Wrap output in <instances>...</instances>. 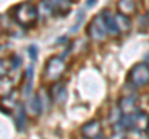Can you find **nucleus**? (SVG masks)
Returning a JSON list of instances; mask_svg holds the SVG:
<instances>
[{
  "label": "nucleus",
  "mask_w": 149,
  "mask_h": 139,
  "mask_svg": "<svg viewBox=\"0 0 149 139\" xmlns=\"http://www.w3.org/2000/svg\"><path fill=\"white\" fill-rule=\"evenodd\" d=\"M117 126H119L122 131H134L137 133L147 132L149 128V115L138 111L133 115H123Z\"/></svg>",
  "instance_id": "1"
},
{
  "label": "nucleus",
  "mask_w": 149,
  "mask_h": 139,
  "mask_svg": "<svg viewBox=\"0 0 149 139\" xmlns=\"http://www.w3.org/2000/svg\"><path fill=\"white\" fill-rule=\"evenodd\" d=\"M14 17L20 26L29 29L34 26L37 21V9L31 3H21L15 8Z\"/></svg>",
  "instance_id": "2"
},
{
  "label": "nucleus",
  "mask_w": 149,
  "mask_h": 139,
  "mask_svg": "<svg viewBox=\"0 0 149 139\" xmlns=\"http://www.w3.org/2000/svg\"><path fill=\"white\" fill-rule=\"evenodd\" d=\"M87 31L90 38L95 41H103L106 39V36L109 32H108V26H107L104 11H102L101 14L93 17L87 27Z\"/></svg>",
  "instance_id": "3"
},
{
  "label": "nucleus",
  "mask_w": 149,
  "mask_h": 139,
  "mask_svg": "<svg viewBox=\"0 0 149 139\" xmlns=\"http://www.w3.org/2000/svg\"><path fill=\"white\" fill-rule=\"evenodd\" d=\"M66 65L61 57H51L45 65V72L44 76L47 81H57L63 75Z\"/></svg>",
  "instance_id": "4"
},
{
  "label": "nucleus",
  "mask_w": 149,
  "mask_h": 139,
  "mask_svg": "<svg viewBox=\"0 0 149 139\" xmlns=\"http://www.w3.org/2000/svg\"><path fill=\"white\" fill-rule=\"evenodd\" d=\"M129 81L137 87L147 86L149 83V66L147 63H137L129 72Z\"/></svg>",
  "instance_id": "5"
},
{
  "label": "nucleus",
  "mask_w": 149,
  "mask_h": 139,
  "mask_svg": "<svg viewBox=\"0 0 149 139\" xmlns=\"http://www.w3.org/2000/svg\"><path fill=\"white\" fill-rule=\"evenodd\" d=\"M102 132V126L98 120L92 119L90 122H87L85 126L81 128V133L85 137V139H97L100 138Z\"/></svg>",
  "instance_id": "6"
},
{
  "label": "nucleus",
  "mask_w": 149,
  "mask_h": 139,
  "mask_svg": "<svg viewBox=\"0 0 149 139\" xmlns=\"http://www.w3.org/2000/svg\"><path fill=\"white\" fill-rule=\"evenodd\" d=\"M119 111L123 115H133L138 112V104L134 97L125 96L119 101Z\"/></svg>",
  "instance_id": "7"
},
{
  "label": "nucleus",
  "mask_w": 149,
  "mask_h": 139,
  "mask_svg": "<svg viewBox=\"0 0 149 139\" xmlns=\"http://www.w3.org/2000/svg\"><path fill=\"white\" fill-rule=\"evenodd\" d=\"M42 5L47 8L50 11H52L55 15H63V14L68 13L72 3H70V1H50V3H44Z\"/></svg>",
  "instance_id": "8"
},
{
  "label": "nucleus",
  "mask_w": 149,
  "mask_h": 139,
  "mask_svg": "<svg viewBox=\"0 0 149 139\" xmlns=\"http://www.w3.org/2000/svg\"><path fill=\"white\" fill-rule=\"evenodd\" d=\"M113 19H114V22H116V26H117V30L118 32L120 34V32H127L129 31L130 29V20L128 16L123 15V14H116V15H113Z\"/></svg>",
  "instance_id": "9"
},
{
  "label": "nucleus",
  "mask_w": 149,
  "mask_h": 139,
  "mask_svg": "<svg viewBox=\"0 0 149 139\" xmlns=\"http://www.w3.org/2000/svg\"><path fill=\"white\" fill-rule=\"evenodd\" d=\"M118 9L120 14H123V15L128 16L130 14L136 13V4L133 1H119L118 3Z\"/></svg>",
  "instance_id": "10"
},
{
  "label": "nucleus",
  "mask_w": 149,
  "mask_h": 139,
  "mask_svg": "<svg viewBox=\"0 0 149 139\" xmlns=\"http://www.w3.org/2000/svg\"><path fill=\"white\" fill-rule=\"evenodd\" d=\"M32 88V66H30L25 72V83H24V93L29 95Z\"/></svg>",
  "instance_id": "11"
},
{
  "label": "nucleus",
  "mask_w": 149,
  "mask_h": 139,
  "mask_svg": "<svg viewBox=\"0 0 149 139\" xmlns=\"http://www.w3.org/2000/svg\"><path fill=\"white\" fill-rule=\"evenodd\" d=\"M106 15V21H107V26H108V32L112 35H118L119 32L117 30V26H116V22L113 19V15H111L108 11H104Z\"/></svg>",
  "instance_id": "12"
},
{
  "label": "nucleus",
  "mask_w": 149,
  "mask_h": 139,
  "mask_svg": "<svg viewBox=\"0 0 149 139\" xmlns=\"http://www.w3.org/2000/svg\"><path fill=\"white\" fill-rule=\"evenodd\" d=\"M25 111L24 108L21 107V106H19L17 107V112H16V126L19 128V131H21L22 127L25 126Z\"/></svg>",
  "instance_id": "13"
},
{
  "label": "nucleus",
  "mask_w": 149,
  "mask_h": 139,
  "mask_svg": "<svg viewBox=\"0 0 149 139\" xmlns=\"http://www.w3.org/2000/svg\"><path fill=\"white\" fill-rule=\"evenodd\" d=\"M29 106H31V112L32 114H37L41 109V106H40V101H39V97L34 96L29 101Z\"/></svg>",
  "instance_id": "14"
},
{
  "label": "nucleus",
  "mask_w": 149,
  "mask_h": 139,
  "mask_svg": "<svg viewBox=\"0 0 149 139\" xmlns=\"http://www.w3.org/2000/svg\"><path fill=\"white\" fill-rule=\"evenodd\" d=\"M9 70H11V62L0 60V80L6 76V73H8Z\"/></svg>",
  "instance_id": "15"
},
{
  "label": "nucleus",
  "mask_w": 149,
  "mask_h": 139,
  "mask_svg": "<svg viewBox=\"0 0 149 139\" xmlns=\"http://www.w3.org/2000/svg\"><path fill=\"white\" fill-rule=\"evenodd\" d=\"M66 96V92H65V88L61 85H57L56 87H54V98L57 101H62Z\"/></svg>",
  "instance_id": "16"
},
{
  "label": "nucleus",
  "mask_w": 149,
  "mask_h": 139,
  "mask_svg": "<svg viewBox=\"0 0 149 139\" xmlns=\"http://www.w3.org/2000/svg\"><path fill=\"white\" fill-rule=\"evenodd\" d=\"M141 29L149 32V13L146 14L141 19Z\"/></svg>",
  "instance_id": "17"
},
{
  "label": "nucleus",
  "mask_w": 149,
  "mask_h": 139,
  "mask_svg": "<svg viewBox=\"0 0 149 139\" xmlns=\"http://www.w3.org/2000/svg\"><path fill=\"white\" fill-rule=\"evenodd\" d=\"M30 51V55H31V58H32V61H35L36 60V47H34V46H31V47L29 49Z\"/></svg>",
  "instance_id": "18"
},
{
  "label": "nucleus",
  "mask_w": 149,
  "mask_h": 139,
  "mask_svg": "<svg viewBox=\"0 0 149 139\" xmlns=\"http://www.w3.org/2000/svg\"><path fill=\"white\" fill-rule=\"evenodd\" d=\"M97 139H106V138H102V137H100V138H97Z\"/></svg>",
  "instance_id": "19"
}]
</instances>
